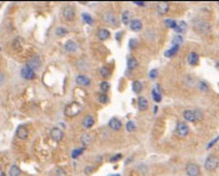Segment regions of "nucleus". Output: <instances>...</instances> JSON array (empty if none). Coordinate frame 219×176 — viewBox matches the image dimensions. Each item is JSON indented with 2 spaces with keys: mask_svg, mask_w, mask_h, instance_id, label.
Returning a JSON list of instances; mask_svg holds the SVG:
<instances>
[{
  "mask_svg": "<svg viewBox=\"0 0 219 176\" xmlns=\"http://www.w3.org/2000/svg\"><path fill=\"white\" fill-rule=\"evenodd\" d=\"M102 21L103 23L108 24L110 26H113V27H117L119 25L118 23V19L116 17V15L114 14L111 11H105V12L102 14Z\"/></svg>",
  "mask_w": 219,
  "mask_h": 176,
  "instance_id": "4",
  "label": "nucleus"
},
{
  "mask_svg": "<svg viewBox=\"0 0 219 176\" xmlns=\"http://www.w3.org/2000/svg\"><path fill=\"white\" fill-rule=\"evenodd\" d=\"M218 166H219V159L216 155H209L208 157L206 158V160H205V163H204L205 170L208 171V172H213V171L217 170Z\"/></svg>",
  "mask_w": 219,
  "mask_h": 176,
  "instance_id": "3",
  "label": "nucleus"
},
{
  "mask_svg": "<svg viewBox=\"0 0 219 176\" xmlns=\"http://www.w3.org/2000/svg\"><path fill=\"white\" fill-rule=\"evenodd\" d=\"M149 76H150V78H152V80L156 78V77H157V70H156V69L151 70L150 73H149Z\"/></svg>",
  "mask_w": 219,
  "mask_h": 176,
  "instance_id": "44",
  "label": "nucleus"
},
{
  "mask_svg": "<svg viewBox=\"0 0 219 176\" xmlns=\"http://www.w3.org/2000/svg\"><path fill=\"white\" fill-rule=\"evenodd\" d=\"M176 131L179 136L185 137V136H187L188 133H189V127H188V125L185 124V122H178L176 126Z\"/></svg>",
  "mask_w": 219,
  "mask_h": 176,
  "instance_id": "8",
  "label": "nucleus"
},
{
  "mask_svg": "<svg viewBox=\"0 0 219 176\" xmlns=\"http://www.w3.org/2000/svg\"><path fill=\"white\" fill-rule=\"evenodd\" d=\"M100 88H101L103 91H108L110 89V83L106 82V81H104V82L101 83V85H100Z\"/></svg>",
  "mask_w": 219,
  "mask_h": 176,
  "instance_id": "38",
  "label": "nucleus"
},
{
  "mask_svg": "<svg viewBox=\"0 0 219 176\" xmlns=\"http://www.w3.org/2000/svg\"><path fill=\"white\" fill-rule=\"evenodd\" d=\"M27 65L28 67H30L32 70H34V71H36V70L40 69L41 67V59L39 58L38 56H34L32 57V58L29 59V60L27 61Z\"/></svg>",
  "mask_w": 219,
  "mask_h": 176,
  "instance_id": "6",
  "label": "nucleus"
},
{
  "mask_svg": "<svg viewBox=\"0 0 219 176\" xmlns=\"http://www.w3.org/2000/svg\"><path fill=\"white\" fill-rule=\"evenodd\" d=\"M142 83L139 82V81H135V82H132V90L136 92V94H139V92L142 91Z\"/></svg>",
  "mask_w": 219,
  "mask_h": 176,
  "instance_id": "25",
  "label": "nucleus"
},
{
  "mask_svg": "<svg viewBox=\"0 0 219 176\" xmlns=\"http://www.w3.org/2000/svg\"><path fill=\"white\" fill-rule=\"evenodd\" d=\"M181 43H182V37H181V36H176L174 38V40H172V44H174V46H179Z\"/></svg>",
  "mask_w": 219,
  "mask_h": 176,
  "instance_id": "43",
  "label": "nucleus"
},
{
  "mask_svg": "<svg viewBox=\"0 0 219 176\" xmlns=\"http://www.w3.org/2000/svg\"><path fill=\"white\" fill-rule=\"evenodd\" d=\"M82 104H79L78 102L74 101V102H71L65 107L64 109V114L69 118H73V116H76L82 112Z\"/></svg>",
  "mask_w": 219,
  "mask_h": 176,
  "instance_id": "2",
  "label": "nucleus"
},
{
  "mask_svg": "<svg viewBox=\"0 0 219 176\" xmlns=\"http://www.w3.org/2000/svg\"><path fill=\"white\" fill-rule=\"evenodd\" d=\"M120 158H122V155H114V157H112L111 159H110V161H111V162H115V161H117V160H119Z\"/></svg>",
  "mask_w": 219,
  "mask_h": 176,
  "instance_id": "45",
  "label": "nucleus"
},
{
  "mask_svg": "<svg viewBox=\"0 0 219 176\" xmlns=\"http://www.w3.org/2000/svg\"><path fill=\"white\" fill-rule=\"evenodd\" d=\"M0 176H6V175H4V173H2V174H1V175H0Z\"/></svg>",
  "mask_w": 219,
  "mask_h": 176,
  "instance_id": "48",
  "label": "nucleus"
},
{
  "mask_svg": "<svg viewBox=\"0 0 219 176\" xmlns=\"http://www.w3.org/2000/svg\"><path fill=\"white\" fill-rule=\"evenodd\" d=\"M83 151H84V148H78V149H75V150L72 152V158H74V159H76V158L78 157V155H80L83 153Z\"/></svg>",
  "mask_w": 219,
  "mask_h": 176,
  "instance_id": "36",
  "label": "nucleus"
},
{
  "mask_svg": "<svg viewBox=\"0 0 219 176\" xmlns=\"http://www.w3.org/2000/svg\"><path fill=\"white\" fill-rule=\"evenodd\" d=\"M137 46H138V40L136 38H131L129 40V48L130 49H135V48H137Z\"/></svg>",
  "mask_w": 219,
  "mask_h": 176,
  "instance_id": "37",
  "label": "nucleus"
},
{
  "mask_svg": "<svg viewBox=\"0 0 219 176\" xmlns=\"http://www.w3.org/2000/svg\"><path fill=\"white\" fill-rule=\"evenodd\" d=\"M193 27L199 34L201 35H206L211 32L212 30V26L211 24L208 23L207 21L205 20H202V19H196L193 21Z\"/></svg>",
  "mask_w": 219,
  "mask_h": 176,
  "instance_id": "1",
  "label": "nucleus"
},
{
  "mask_svg": "<svg viewBox=\"0 0 219 176\" xmlns=\"http://www.w3.org/2000/svg\"><path fill=\"white\" fill-rule=\"evenodd\" d=\"M21 75H22V77H24L25 80H34L36 74H35L34 70H32L30 67H28L27 65H25V67L22 69Z\"/></svg>",
  "mask_w": 219,
  "mask_h": 176,
  "instance_id": "9",
  "label": "nucleus"
},
{
  "mask_svg": "<svg viewBox=\"0 0 219 176\" xmlns=\"http://www.w3.org/2000/svg\"><path fill=\"white\" fill-rule=\"evenodd\" d=\"M64 49L67 52H75L78 49V45L75 40H69L66 41V44L64 45Z\"/></svg>",
  "mask_w": 219,
  "mask_h": 176,
  "instance_id": "14",
  "label": "nucleus"
},
{
  "mask_svg": "<svg viewBox=\"0 0 219 176\" xmlns=\"http://www.w3.org/2000/svg\"><path fill=\"white\" fill-rule=\"evenodd\" d=\"M4 81H6V77H4L3 73H0V85H1V84H3V83H4Z\"/></svg>",
  "mask_w": 219,
  "mask_h": 176,
  "instance_id": "46",
  "label": "nucleus"
},
{
  "mask_svg": "<svg viewBox=\"0 0 219 176\" xmlns=\"http://www.w3.org/2000/svg\"><path fill=\"white\" fill-rule=\"evenodd\" d=\"M80 141H82V144L84 146H88V145H90L93 141V136L89 133H85L80 137Z\"/></svg>",
  "mask_w": 219,
  "mask_h": 176,
  "instance_id": "17",
  "label": "nucleus"
},
{
  "mask_svg": "<svg viewBox=\"0 0 219 176\" xmlns=\"http://www.w3.org/2000/svg\"><path fill=\"white\" fill-rule=\"evenodd\" d=\"M108 100H109V98H108V96H106L105 94H100L99 95V101L101 103H106L108 102Z\"/></svg>",
  "mask_w": 219,
  "mask_h": 176,
  "instance_id": "41",
  "label": "nucleus"
},
{
  "mask_svg": "<svg viewBox=\"0 0 219 176\" xmlns=\"http://www.w3.org/2000/svg\"><path fill=\"white\" fill-rule=\"evenodd\" d=\"M110 30H106V28H101V30L98 32V37H99V39H101V40H106V39H109L110 37Z\"/></svg>",
  "mask_w": 219,
  "mask_h": 176,
  "instance_id": "22",
  "label": "nucleus"
},
{
  "mask_svg": "<svg viewBox=\"0 0 219 176\" xmlns=\"http://www.w3.org/2000/svg\"><path fill=\"white\" fill-rule=\"evenodd\" d=\"M100 73H101L102 77L108 78V77L111 76V70H110L109 67H103L101 69V71H100Z\"/></svg>",
  "mask_w": 219,
  "mask_h": 176,
  "instance_id": "31",
  "label": "nucleus"
},
{
  "mask_svg": "<svg viewBox=\"0 0 219 176\" xmlns=\"http://www.w3.org/2000/svg\"><path fill=\"white\" fill-rule=\"evenodd\" d=\"M165 25L167 26V27H169V28H176V26H177V23H176V21H174V20H172V19H167V20H165Z\"/></svg>",
  "mask_w": 219,
  "mask_h": 176,
  "instance_id": "32",
  "label": "nucleus"
},
{
  "mask_svg": "<svg viewBox=\"0 0 219 176\" xmlns=\"http://www.w3.org/2000/svg\"><path fill=\"white\" fill-rule=\"evenodd\" d=\"M194 113H195L196 121H200V120H202V118H203V113H202V111H201V110L195 109V110H194Z\"/></svg>",
  "mask_w": 219,
  "mask_h": 176,
  "instance_id": "42",
  "label": "nucleus"
},
{
  "mask_svg": "<svg viewBox=\"0 0 219 176\" xmlns=\"http://www.w3.org/2000/svg\"><path fill=\"white\" fill-rule=\"evenodd\" d=\"M126 129L128 132H133L136 129V124H135V122L133 121H128L127 122V124H126Z\"/></svg>",
  "mask_w": 219,
  "mask_h": 176,
  "instance_id": "33",
  "label": "nucleus"
},
{
  "mask_svg": "<svg viewBox=\"0 0 219 176\" xmlns=\"http://www.w3.org/2000/svg\"><path fill=\"white\" fill-rule=\"evenodd\" d=\"M129 26H130V28L133 30V32H140V30H142V23H141V21L138 19L131 20Z\"/></svg>",
  "mask_w": 219,
  "mask_h": 176,
  "instance_id": "16",
  "label": "nucleus"
},
{
  "mask_svg": "<svg viewBox=\"0 0 219 176\" xmlns=\"http://www.w3.org/2000/svg\"><path fill=\"white\" fill-rule=\"evenodd\" d=\"M152 95H153V99H154V101H156V102H159V101L162 100V96L161 94H159V91H156V90H153L152 91Z\"/></svg>",
  "mask_w": 219,
  "mask_h": 176,
  "instance_id": "35",
  "label": "nucleus"
},
{
  "mask_svg": "<svg viewBox=\"0 0 219 176\" xmlns=\"http://www.w3.org/2000/svg\"><path fill=\"white\" fill-rule=\"evenodd\" d=\"M82 17H83V20H84V21L86 22L87 24H90V25H92V24H93V19L91 17L90 14H88V13H83Z\"/></svg>",
  "mask_w": 219,
  "mask_h": 176,
  "instance_id": "30",
  "label": "nucleus"
},
{
  "mask_svg": "<svg viewBox=\"0 0 219 176\" xmlns=\"http://www.w3.org/2000/svg\"><path fill=\"white\" fill-rule=\"evenodd\" d=\"M67 33H69V30H67L66 27H63V26H59L56 30V34L58 35V36H64Z\"/></svg>",
  "mask_w": 219,
  "mask_h": 176,
  "instance_id": "29",
  "label": "nucleus"
},
{
  "mask_svg": "<svg viewBox=\"0 0 219 176\" xmlns=\"http://www.w3.org/2000/svg\"><path fill=\"white\" fill-rule=\"evenodd\" d=\"M179 50V46H172L170 49H168L167 51L165 52V57H167V58H172V57H174L175 54L178 52Z\"/></svg>",
  "mask_w": 219,
  "mask_h": 176,
  "instance_id": "24",
  "label": "nucleus"
},
{
  "mask_svg": "<svg viewBox=\"0 0 219 176\" xmlns=\"http://www.w3.org/2000/svg\"><path fill=\"white\" fill-rule=\"evenodd\" d=\"M218 4H219V2H218Z\"/></svg>",
  "mask_w": 219,
  "mask_h": 176,
  "instance_id": "50",
  "label": "nucleus"
},
{
  "mask_svg": "<svg viewBox=\"0 0 219 176\" xmlns=\"http://www.w3.org/2000/svg\"><path fill=\"white\" fill-rule=\"evenodd\" d=\"M62 14H63V16H64L65 19L69 20V21H71V20H73L74 17H75V15H76L75 9H74L72 6H65L64 8H63Z\"/></svg>",
  "mask_w": 219,
  "mask_h": 176,
  "instance_id": "7",
  "label": "nucleus"
},
{
  "mask_svg": "<svg viewBox=\"0 0 219 176\" xmlns=\"http://www.w3.org/2000/svg\"><path fill=\"white\" fill-rule=\"evenodd\" d=\"M111 176H119V175H118V174H117V175H111Z\"/></svg>",
  "mask_w": 219,
  "mask_h": 176,
  "instance_id": "49",
  "label": "nucleus"
},
{
  "mask_svg": "<svg viewBox=\"0 0 219 176\" xmlns=\"http://www.w3.org/2000/svg\"><path fill=\"white\" fill-rule=\"evenodd\" d=\"M133 3L138 4V6H145V2L144 1H133Z\"/></svg>",
  "mask_w": 219,
  "mask_h": 176,
  "instance_id": "47",
  "label": "nucleus"
},
{
  "mask_svg": "<svg viewBox=\"0 0 219 176\" xmlns=\"http://www.w3.org/2000/svg\"><path fill=\"white\" fill-rule=\"evenodd\" d=\"M187 30V24H185V22L181 21L179 22L178 24H177L176 28H175V30H176L177 33H181V32H185V30Z\"/></svg>",
  "mask_w": 219,
  "mask_h": 176,
  "instance_id": "28",
  "label": "nucleus"
},
{
  "mask_svg": "<svg viewBox=\"0 0 219 176\" xmlns=\"http://www.w3.org/2000/svg\"><path fill=\"white\" fill-rule=\"evenodd\" d=\"M129 11H124L123 12V14H122V20H123V23L124 24H128L129 22Z\"/></svg>",
  "mask_w": 219,
  "mask_h": 176,
  "instance_id": "34",
  "label": "nucleus"
},
{
  "mask_svg": "<svg viewBox=\"0 0 219 176\" xmlns=\"http://www.w3.org/2000/svg\"><path fill=\"white\" fill-rule=\"evenodd\" d=\"M21 174V170L20 168H17L16 165H12L10 168V171H9V175L10 176H20Z\"/></svg>",
  "mask_w": 219,
  "mask_h": 176,
  "instance_id": "27",
  "label": "nucleus"
},
{
  "mask_svg": "<svg viewBox=\"0 0 219 176\" xmlns=\"http://www.w3.org/2000/svg\"><path fill=\"white\" fill-rule=\"evenodd\" d=\"M127 65H128L129 70H135V69H137L138 67L139 63H138L137 59L133 58V57H130V58L128 59V61H127Z\"/></svg>",
  "mask_w": 219,
  "mask_h": 176,
  "instance_id": "23",
  "label": "nucleus"
},
{
  "mask_svg": "<svg viewBox=\"0 0 219 176\" xmlns=\"http://www.w3.org/2000/svg\"><path fill=\"white\" fill-rule=\"evenodd\" d=\"M12 46L14 49H19V48L21 47V38H15L14 40H13Z\"/></svg>",
  "mask_w": 219,
  "mask_h": 176,
  "instance_id": "39",
  "label": "nucleus"
},
{
  "mask_svg": "<svg viewBox=\"0 0 219 176\" xmlns=\"http://www.w3.org/2000/svg\"><path fill=\"white\" fill-rule=\"evenodd\" d=\"M156 10L159 14H166L168 12V10H169V3L168 2H159L156 4Z\"/></svg>",
  "mask_w": 219,
  "mask_h": 176,
  "instance_id": "11",
  "label": "nucleus"
},
{
  "mask_svg": "<svg viewBox=\"0 0 219 176\" xmlns=\"http://www.w3.org/2000/svg\"><path fill=\"white\" fill-rule=\"evenodd\" d=\"M188 62H189L190 65H198L199 62H200V57L196 52L192 51L189 53L188 56Z\"/></svg>",
  "mask_w": 219,
  "mask_h": 176,
  "instance_id": "13",
  "label": "nucleus"
},
{
  "mask_svg": "<svg viewBox=\"0 0 219 176\" xmlns=\"http://www.w3.org/2000/svg\"><path fill=\"white\" fill-rule=\"evenodd\" d=\"M185 83L188 86H194L196 84V78L192 75H187L185 77Z\"/></svg>",
  "mask_w": 219,
  "mask_h": 176,
  "instance_id": "26",
  "label": "nucleus"
},
{
  "mask_svg": "<svg viewBox=\"0 0 219 176\" xmlns=\"http://www.w3.org/2000/svg\"><path fill=\"white\" fill-rule=\"evenodd\" d=\"M185 173H187L188 176H200V173H201L200 166L196 163L189 162V163L185 165Z\"/></svg>",
  "mask_w": 219,
  "mask_h": 176,
  "instance_id": "5",
  "label": "nucleus"
},
{
  "mask_svg": "<svg viewBox=\"0 0 219 176\" xmlns=\"http://www.w3.org/2000/svg\"><path fill=\"white\" fill-rule=\"evenodd\" d=\"M76 83L80 86H89L90 85V80L86 75H78L76 77Z\"/></svg>",
  "mask_w": 219,
  "mask_h": 176,
  "instance_id": "18",
  "label": "nucleus"
},
{
  "mask_svg": "<svg viewBox=\"0 0 219 176\" xmlns=\"http://www.w3.org/2000/svg\"><path fill=\"white\" fill-rule=\"evenodd\" d=\"M183 118H185V120L189 121V122H195L196 121L194 110H185L183 112Z\"/></svg>",
  "mask_w": 219,
  "mask_h": 176,
  "instance_id": "19",
  "label": "nucleus"
},
{
  "mask_svg": "<svg viewBox=\"0 0 219 176\" xmlns=\"http://www.w3.org/2000/svg\"><path fill=\"white\" fill-rule=\"evenodd\" d=\"M50 136H51V138L54 141L59 142L63 139V132L61 131L60 128H58V127H54V128H52L51 132H50Z\"/></svg>",
  "mask_w": 219,
  "mask_h": 176,
  "instance_id": "10",
  "label": "nucleus"
},
{
  "mask_svg": "<svg viewBox=\"0 0 219 176\" xmlns=\"http://www.w3.org/2000/svg\"><path fill=\"white\" fill-rule=\"evenodd\" d=\"M148 107H149L148 100H146L144 97H140V98L138 99V108H139V110L145 111V110L148 109Z\"/></svg>",
  "mask_w": 219,
  "mask_h": 176,
  "instance_id": "21",
  "label": "nucleus"
},
{
  "mask_svg": "<svg viewBox=\"0 0 219 176\" xmlns=\"http://www.w3.org/2000/svg\"><path fill=\"white\" fill-rule=\"evenodd\" d=\"M199 88H200L202 91H206L208 89V85L205 82H199Z\"/></svg>",
  "mask_w": 219,
  "mask_h": 176,
  "instance_id": "40",
  "label": "nucleus"
},
{
  "mask_svg": "<svg viewBox=\"0 0 219 176\" xmlns=\"http://www.w3.org/2000/svg\"><path fill=\"white\" fill-rule=\"evenodd\" d=\"M16 137L20 138V139H26L28 137V131L25 126L21 125V126L17 127L16 129Z\"/></svg>",
  "mask_w": 219,
  "mask_h": 176,
  "instance_id": "12",
  "label": "nucleus"
},
{
  "mask_svg": "<svg viewBox=\"0 0 219 176\" xmlns=\"http://www.w3.org/2000/svg\"><path fill=\"white\" fill-rule=\"evenodd\" d=\"M93 124H95V118L91 115H87L86 118H84V121H83V125H84V127L87 129L91 128V127L93 126Z\"/></svg>",
  "mask_w": 219,
  "mask_h": 176,
  "instance_id": "20",
  "label": "nucleus"
},
{
  "mask_svg": "<svg viewBox=\"0 0 219 176\" xmlns=\"http://www.w3.org/2000/svg\"><path fill=\"white\" fill-rule=\"evenodd\" d=\"M109 126L111 127L113 131H119L120 128H122V122H120L118 118H111L110 120V122H109Z\"/></svg>",
  "mask_w": 219,
  "mask_h": 176,
  "instance_id": "15",
  "label": "nucleus"
}]
</instances>
